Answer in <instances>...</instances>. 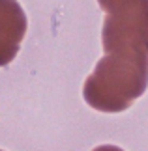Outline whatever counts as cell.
<instances>
[{"mask_svg": "<svg viewBox=\"0 0 148 151\" xmlns=\"http://www.w3.org/2000/svg\"><path fill=\"white\" fill-rule=\"evenodd\" d=\"M148 88V56L137 52H111L96 63L85 80L82 97L92 108L107 114L128 110Z\"/></svg>", "mask_w": 148, "mask_h": 151, "instance_id": "1", "label": "cell"}, {"mask_svg": "<svg viewBox=\"0 0 148 151\" xmlns=\"http://www.w3.org/2000/svg\"><path fill=\"white\" fill-rule=\"evenodd\" d=\"M103 11L105 54L137 52L148 56V0H112Z\"/></svg>", "mask_w": 148, "mask_h": 151, "instance_id": "2", "label": "cell"}, {"mask_svg": "<svg viewBox=\"0 0 148 151\" xmlns=\"http://www.w3.org/2000/svg\"><path fill=\"white\" fill-rule=\"evenodd\" d=\"M26 34V15L17 0H0V67L13 62Z\"/></svg>", "mask_w": 148, "mask_h": 151, "instance_id": "3", "label": "cell"}, {"mask_svg": "<svg viewBox=\"0 0 148 151\" xmlns=\"http://www.w3.org/2000/svg\"><path fill=\"white\" fill-rule=\"evenodd\" d=\"M92 151H124V149L116 147V146H98L96 149H92Z\"/></svg>", "mask_w": 148, "mask_h": 151, "instance_id": "4", "label": "cell"}, {"mask_svg": "<svg viewBox=\"0 0 148 151\" xmlns=\"http://www.w3.org/2000/svg\"><path fill=\"white\" fill-rule=\"evenodd\" d=\"M0 151H2V149H0Z\"/></svg>", "mask_w": 148, "mask_h": 151, "instance_id": "5", "label": "cell"}]
</instances>
